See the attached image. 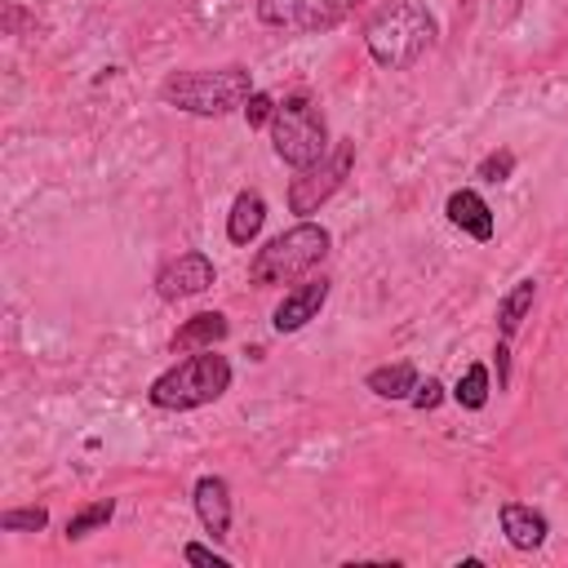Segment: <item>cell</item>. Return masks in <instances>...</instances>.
Segmentation results:
<instances>
[{"instance_id": "obj_13", "label": "cell", "mask_w": 568, "mask_h": 568, "mask_svg": "<svg viewBox=\"0 0 568 568\" xmlns=\"http://www.w3.org/2000/svg\"><path fill=\"white\" fill-rule=\"evenodd\" d=\"M262 222H266V200L257 191H240L231 200V213H226V240L231 244H253Z\"/></svg>"}, {"instance_id": "obj_8", "label": "cell", "mask_w": 568, "mask_h": 568, "mask_svg": "<svg viewBox=\"0 0 568 568\" xmlns=\"http://www.w3.org/2000/svg\"><path fill=\"white\" fill-rule=\"evenodd\" d=\"M213 280H217L213 257L200 253V248H191V253H178L173 262L160 266V275H155V293H160L164 302H182V297L204 293Z\"/></svg>"}, {"instance_id": "obj_9", "label": "cell", "mask_w": 568, "mask_h": 568, "mask_svg": "<svg viewBox=\"0 0 568 568\" xmlns=\"http://www.w3.org/2000/svg\"><path fill=\"white\" fill-rule=\"evenodd\" d=\"M328 302V280L320 275V280H302V284H293L284 297H280V306L271 311V328L275 333H297V328H306L315 315H320V306Z\"/></svg>"}, {"instance_id": "obj_6", "label": "cell", "mask_w": 568, "mask_h": 568, "mask_svg": "<svg viewBox=\"0 0 568 568\" xmlns=\"http://www.w3.org/2000/svg\"><path fill=\"white\" fill-rule=\"evenodd\" d=\"M351 164H355V142L351 138H337L324 160H315L311 169H297V178L288 182V209L297 217H311L351 178Z\"/></svg>"}, {"instance_id": "obj_12", "label": "cell", "mask_w": 568, "mask_h": 568, "mask_svg": "<svg viewBox=\"0 0 568 568\" xmlns=\"http://www.w3.org/2000/svg\"><path fill=\"white\" fill-rule=\"evenodd\" d=\"M501 532H506V541H510L515 550H537V546L546 541L550 524H546L541 510H532V506H524V501H506V506H501Z\"/></svg>"}, {"instance_id": "obj_4", "label": "cell", "mask_w": 568, "mask_h": 568, "mask_svg": "<svg viewBox=\"0 0 568 568\" xmlns=\"http://www.w3.org/2000/svg\"><path fill=\"white\" fill-rule=\"evenodd\" d=\"M226 386H231V364H226V355H217L213 346H204V351L186 355L182 364H173L169 373H160L146 395H151L155 408L182 413V408H204V404L222 399Z\"/></svg>"}, {"instance_id": "obj_2", "label": "cell", "mask_w": 568, "mask_h": 568, "mask_svg": "<svg viewBox=\"0 0 568 568\" xmlns=\"http://www.w3.org/2000/svg\"><path fill=\"white\" fill-rule=\"evenodd\" d=\"M253 93V71L231 62V67H213V71H173L164 84H160V102L164 106H178L186 115H231V111H244Z\"/></svg>"}, {"instance_id": "obj_17", "label": "cell", "mask_w": 568, "mask_h": 568, "mask_svg": "<svg viewBox=\"0 0 568 568\" xmlns=\"http://www.w3.org/2000/svg\"><path fill=\"white\" fill-rule=\"evenodd\" d=\"M111 515H115V501H111V497H102V501H93V506L75 510V515L67 519V541H80V537H89V532L106 528V524H111Z\"/></svg>"}, {"instance_id": "obj_11", "label": "cell", "mask_w": 568, "mask_h": 568, "mask_svg": "<svg viewBox=\"0 0 568 568\" xmlns=\"http://www.w3.org/2000/svg\"><path fill=\"white\" fill-rule=\"evenodd\" d=\"M444 213H448V222H453L457 231H466L470 240H493V231H497L488 200H484L479 191H470V186L453 191V195H448V204H444Z\"/></svg>"}, {"instance_id": "obj_21", "label": "cell", "mask_w": 568, "mask_h": 568, "mask_svg": "<svg viewBox=\"0 0 568 568\" xmlns=\"http://www.w3.org/2000/svg\"><path fill=\"white\" fill-rule=\"evenodd\" d=\"M271 115H275V98H271V93H262V89H253V93H248V102H244V120H248V129L271 124Z\"/></svg>"}, {"instance_id": "obj_7", "label": "cell", "mask_w": 568, "mask_h": 568, "mask_svg": "<svg viewBox=\"0 0 568 568\" xmlns=\"http://www.w3.org/2000/svg\"><path fill=\"white\" fill-rule=\"evenodd\" d=\"M364 0H257V18L275 31L315 36L337 22H346Z\"/></svg>"}, {"instance_id": "obj_14", "label": "cell", "mask_w": 568, "mask_h": 568, "mask_svg": "<svg viewBox=\"0 0 568 568\" xmlns=\"http://www.w3.org/2000/svg\"><path fill=\"white\" fill-rule=\"evenodd\" d=\"M226 315L222 311H200V315H191L178 333H173V342H169V351L178 355V351H204V346H213V342H222L226 337Z\"/></svg>"}, {"instance_id": "obj_24", "label": "cell", "mask_w": 568, "mask_h": 568, "mask_svg": "<svg viewBox=\"0 0 568 568\" xmlns=\"http://www.w3.org/2000/svg\"><path fill=\"white\" fill-rule=\"evenodd\" d=\"M510 382V368H506V342H497V386Z\"/></svg>"}, {"instance_id": "obj_10", "label": "cell", "mask_w": 568, "mask_h": 568, "mask_svg": "<svg viewBox=\"0 0 568 568\" xmlns=\"http://www.w3.org/2000/svg\"><path fill=\"white\" fill-rule=\"evenodd\" d=\"M195 515L213 541L231 532V484L222 475H200L195 479Z\"/></svg>"}, {"instance_id": "obj_19", "label": "cell", "mask_w": 568, "mask_h": 568, "mask_svg": "<svg viewBox=\"0 0 568 568\" xmlns=\"http://www.w3.org/2000/svg\"><path fill=\"white\" fill-rule=\"evenodd\" d=\"M49 524V510L44 506H18V510H4L0 515V528L4 532H40Z\"/></svg>"}, {"instance_id": "obj_5", "label": "cell", "mask_w": 568, "mask_h": 568, "mask_svg": "<svg viewBox=\"0 0 568 568\" xmlns=\"http://www.w3.org/2000/svg\"><path fill=\"white\" fill-rule=\"evenodd\" d=\"M271 146L275 155L288 164V169H311L315 160L328 155V124H324V111L306 98V93H293L284 102H275V115H271Z\"/></svg>"}, {"instance_id": "obj_15", "label": "cell", "mask_w": 568, "mask_h": 568, "mask_svg": "<svg viewBox=\"0 0 568 568\" xmlns=\"http://www.w3.org/2000/svg\"><path fill=\"white\" fill-rule=\"evenodd\" d=\"M532 297H537V280L524 275V280H515V288L497 302V328H501V342H510V337L519 333V324H524L528 311H532Z\"/></svg>"}, {"instance_id": "obj_3", "label": "cell", "mask_w": 568, "mask_h": 568, "mask_svg": "<svg viewBox=\"0 0 568 568\" xmlns=\"http://www.w3.org/2000/svg\"><path fill=\"white\" fill-rule=\"evenodd\" d=\"M333 248V235L328 226L320 222H297L288 231H280L275 240H266L253 262H248V284L257 288H271V284H293L302 280L306 271H315Z\"/></svg>"}, {"instance_id": "obj_20", "label": "cell", "mask_w": 568, "mask_h": 568, "mask_svg": "<svg viewBox=\"0 0 568 568\" xmlns=\"http://www.w3.org/2000/svg\"><path fill=\"white\" fill-rule=\"evenodd\" d=\"M475 173H479L484 182H506V178L515 173V151H506V146H501V151H493V155H484Z\"/></svg>"}, {"instance_id": "obj_1", "label": "cell", "mask_w": 568, "mask_h": 568, "mask_svg": "<svg viewBox=\"0 0 568 568\" xmlns=\"http://www.w3.org/2000/svg\"><path fill=\"white\" fill-rule=\"evenodd\" d=\"M439 40V22L417 0H386L364 22V49L382 71H408Z\"/></svg>"}, {"instance_id": "obj_23", "label": "cell", "mask_w": 568, "mask_h": 568, "mask_svg": "<svg viewBox=\"0 0 568 568\" xmlns=\"http://www.w3.org/2000/svg\"><path fill=\"white\" fill-rule=\"evenodd\" d=\"M182 559H186V564H213V568H231V559H226V555H217L213 546H200V541H186V546H182Z\"/></svg>"}, {"instance_id": "obj_18", "label": "cell", "mask_w": 568, "mask_h": 568, "mask_svg": "<svg viewBox=\"0 0 568 568\" xmlns=\"http://www.w3.org/2000/svg\"><path fill=\"white\" fill-rule=\"evenodd\" d=\"M453 399H457L462 408H484V404H488V368H484V364H470V368L457 377Z\"/></svg>"}, {"instance_id": "obj_16", "label": "cell", "mask_w": 568, "mask_h": 568, "mask_svg": "<svg viewBox=\"0 0 568 568\" xmlns=\"http://www.w3.org/2000/svg\"><path fill=\"white\" fill-rule=\"evenodd\" d=\"M364 386L377 395V399H408L417 390V368L413 364H382L364 377Z\"/></svg>"}, {"instance_id": "obj_22", "label": "cell", "mask_w": 568, "mask_h": 568, "mask_svg": "<svg viewBox=\"0 0 568 568\" xmlns=\"http://www.w3.org/2000/svg\"><path fill=\"white\" fill-rule=\"evenodd\" d=\"M439 399H444V386H439L435 377L417 382V390L408 395V404H413V408H422V413H426V408H439Z\"/></svg>"}]
</instances>
